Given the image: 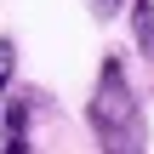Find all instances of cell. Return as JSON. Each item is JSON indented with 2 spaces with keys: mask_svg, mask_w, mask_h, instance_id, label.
I'll return each instance as SVG.
<instances>
[{
  "mask_svg": "<svg viewBox=\"0 0 154 154\" xmlns=\"http://www.w3.org/2000/svg\"><path fill=\"white\" fill-rule=\"evenodd\" d=\"M86 120H91V137L103 154H149V126H143V103L120 69V57H103L97 69V91L86 103Z\"/></svg>",
  "mask_w": 154,
  "mask_h": 154,
  "instance_id": "obj_1",
  "label": "cell"
},
{
  "mask_svg": "<svg viewBox=\"0 0 154 154\" xmlns=\"http://www.w3.org/2000/svg\"><path fill=\"white\" fill-rule=\"evenodd\" d=\"M0 154H29V97H11L0 109Z\"/></svg>",
  "mask_w": 154,
  "mask_h": 154,
  "instance_id": "obj_2",
  "label": "cell"
},
{
  "mask_svg": "<svg viewBox=\"0 0 154 154\" xmlns=\"http://www.w3.org/2000/svg\"><path fill=\"white\" fill-rule=\"evenodd\" d=\"M131 29H137V51L154 63V0H131Z\"/></svg>",
  "mask_w": 154,
  "mask_h": 154,
  "instance_id": "obj_3",
  "label": "cell"
},
{
  "mask_svg": "<svg viewBox=\"0 0 154 154\" xmlns=\"http://www.w3.org/2000/svg\"><path fill=\"white\" fill-rule=\"evenodd\" d=\"M11 74H17V46L0 34V91H6V80H11Z\"/></svg>",
  "mask_w": 154,
  "mask_h": 154,
  "instance_id": "obj_4",
  "label": "cell"
},
{
  "mask_svg": "<svg viewBox=\"0 0 154 154\" xmlns=\"http://www.w3.org/2000/svg\"><path fill=\"white\" fill-rule=\"evenodd\" d=\"M91 6H97V17H114V11H120L126 0H91Z\"/></svg>",
  "mask_w": 154,
  "mask_h": 154,
  "instance_id": "obj_5",
  "label": "cell"
}]
</instances>
